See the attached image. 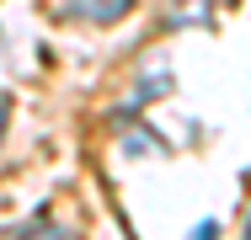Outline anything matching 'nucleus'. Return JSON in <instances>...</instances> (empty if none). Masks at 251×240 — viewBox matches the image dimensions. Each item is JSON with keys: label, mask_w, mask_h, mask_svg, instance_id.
I'll return each mask as SVG.
<instances>
[{"label": "nucleus", "mask_w": 251, "mask_h": 240, "mask_svg": "<svg viewBox=\"0 0 251 240\" xmlns=\"http://www.w3.org/2000/svg\"><path fill=\"white\" fill-rule=\"evenodd\" d=\"M134 11V0H70V16L80 22H123Z\"/></svg>", "instance_id": "obj_1"}, {"label": "nucleus", "mask_w": 251, "mask_h": 240, "mask_svg": "<svg viewBox=\"0 0 251 240\" xmlns=\"http://www.w3.org/2000/svg\"><path fill=\"white\" fill-rule=\"evenodd\" d=\"M16 235H22V240H80L70 224H49V230H43V214H38V224H32V230H16Z\"/></svg>", "instance_id": "obj_2"}, {"label": "nucleus", "mask_w": 251, "mask_h": 240, "mask_svg": "<svg viewBox=\"0 0 251 240\" xmlns=\"http://www.w3.org/2000/svg\"><path fill=\"white\" fill-rule=\"evenodd\" d=\"M193 240H219V224H214V219H203V224H198V235H193Z\"/></svg>", "instance_id": "obj_3"}, {"label": "nucleus", "mask_w": 251, "mask_h": 240, "mask_svg": "<svg viewBox=\"0 0 251 240\" xmlns=\"http://www.w3.org/2000/svg\"><path fill=\"white\" fill-rule=\"evenodd\" d=\"M5 123H11V101L0 96V134H5Z\"/></svg>", "instance_id": "obj_4"}, {"label": "nucleus", "mask_w": 251, "mask_h": 240, "mask_svg": "<svg viewBox=\"0 0 251 240\" xmlns=\"http://www.w3.org/2000/svg\"><path fill=\"white\" fill-rule=\"evenodd\" d=\"M241 240H251V219H246V230H241Z\"/></svg>", "instance_id": "obj_5"}]
</instances>
